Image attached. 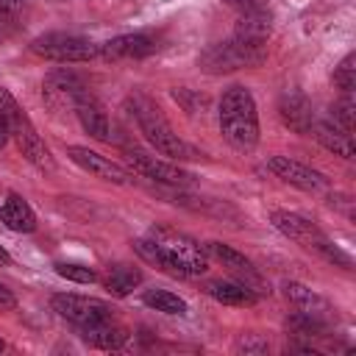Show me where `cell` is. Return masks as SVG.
Listing matches in <instances>:
<instances>
[{"label":"cell","instance_id":"6da1fadb","mask_svg":"<svg viewBox=\"0 0 356 356\" xmlns=\"http://www.w3.org/2000/svg\"><path fill=\"white\" fill-rule=\"evenodd\" d=\"M134 248L145 261L172 275L189 278V275H203L209 270V256L203 245L170 225H153L147 236L134 242Z\"/></svg>","mask_w":356,"mask_h":356},{"label":"cell","instance_id":"7a4b0ae2","mask_svg":"<svg viewBox=\"0 0 356 356\" xmlns=\"http://www.w3.org/2000/svg\"><path fill=\"white\" fill-rule=\"evenodd\" d=\"M217 122H220L222 139L234 150L250 153L259 145V111H256V100L248 86L236 83L222 92L220 106H217Z\"/></svg>","mask_w":356,"mask_h":356},{"label":"cell","instance_id":"3957f363","mask_svg":"<svg viewBox=\"0 0 356 356\" xmlns=\"http://www.w3.org/2000/svg\"><path fill=\"white\" fill-rule=\"evenodd\" d=\"M128 103H131V114H134L139 131L145 134V139H147L161 156L175 159V161L200 159V153H197L192 145H186V142L170 128V122L164 120L161 108H159L153 100H147L145 95H134Z\"/></svg>","mask_w":356,"mask_h":356},{"label":"cell","instance_id":"277c9868","mask_svg":"<svg viewBox=\"0 0 356 356\" xmlns=\"http://www.w3.org/2000/svg\"><path fill=\"white\" fill-rule=\"evenodd\" d=\"M0 117L8 122L11 139L17 142L19 153L25 156V161L33 164L39 172H53V170H56V161H53L50 147L44 145V139H42L39 131L33 128L31 117L25 114V108L14 100V95H11L6 86H0Z\"/></svg>","mask_w":356,"mask_h":356},{"label":"cell","instance_id":"5b68a950","mask_svg":"<svg viewBox=\"0 0 356 356\" xmlns=\"http://www.w3.org/2000/svg\"><path fill=\"white\" fill-rule=\"evenodd\" d=\"M270 222L284 234V236H289L292 242H298L300 248H306V250H312V253H317V256H323L325 261H331V264H339V267H345V270H350L353 267V261H350V256L342 250V248H337L312 220H306L303 214H295V211H284V209H278V211H273L270 214Z\"/></svg>","mask_w":356,"mask_h":356},{"label":"cell","instance_id":"8992f818","mask_svg":"<svg viewBox=\"0 0 356 356\" xmlns=\"http://www.w3.org/2000/svg\"><path fill=\"white\" fill-rule=\"evenodd\" d=\"M264 58H267V44L248 42L242 36H231L225 42L209 44L197 56V64L209 75H222V72H234V70H245V67H259V64H264Z\"/></svg>","mask_w":356,"mask_h":356},{"label":"cell","instance_id":"52a82bcc","mask_svg":"<svg viewBox=\"0 0 356 356\" xmlns=\"http://www.w3.org/2000/svg\"><path fill=\"white\" fill-rule=\"evenodd\" d=\"M31 53H36L39 58L47 61H58V64H81V61H92L97 56V44H92L83 36L75 33H42L31 42Z\"/></svg>","mask_w":356,"mask_h":356},{"label":"cell","instance_id":"ba28073f","mask_svg":"<svg viewBox=\"0 0 356 356\" xmlns=\"http://www.w3.org/2000/svg\"><path fill=\"white\" fill-rule=\"evenodd\" d=\"M53 312L64 320H70L72 325L83 328V325H92V323H103V320H111L114 317V309L100 300V298H89V295H72V292H61V295H53L50 300Z\"/></svg>","mask_w":356,"mask_h":356},{"label":"cell","instance_id":"9c48e42d","mask_svg":"<svg viewBox=\"0 0 356 356\" xmlns=\"http://www.w3.org/2000/svg\"><path fill=\"white\" fill-rule=\"evenodd\" d=\"M125 159H128V164L134 167V172H139V175L147 178V181L164 184V186H189V184L195 181V178H192L186 170H181L178 164L161 161V159H156V156H150V153H145V150H139V147H128V150H125Z\"/></svg>","mask_w":356,"mask_h":356},{"label":"cell","instance_id":"30bf717a","mask_svg":"<svg viewBox=\"0 0 356 356\" xmlns=\"http://www.w3.org/2000/svg\"><path fill=\"white\" fill-rule=\"evenodd\" d=\"M159 39L147 31H136V33H122L114 36L103 44H97V56L103 61H136V58H147L150 53H156Z\"/></svg>","mask_w":356,"mask_h":356},{"label":"cell","instance_id":"8fae6325","mask_svg":"<svg viewBox=\"0 0 356 356\" xmlns=\"http://www.w3.org/2000/svg\"><path fill=\"white\" fill-rule=\"evenodd\" d=\"M267 170L275 178H281L284 184L298 186L303 192H323V189H328V178L323 172H317V170H312V167H306V164H300V161H295L289 156H270L267 159Z\"/></svg>","mask_w":356,"mask_h":356},{"label":"cell","instance_id":"7c38bea8","mask_svg":"<svg viewBox=\"0 0 356 356\" xmlns=\"http://www.w3.org/2000/svg\"><path fill=\"white\" fill-rule=\"evenodd\" d=\"M89 89H86V83L75 75V72H70V70H53V72H47L44 75V81H42V97L53 106V108H64V106H75V100L81 97V95H86Z\"/></svg>","mask_w":356,"mask_h":356},{"label":"cell","instance_id":"4fadbf2b","mask_svg":"<svg viewBox=\"0 0 356 356\" xmlns=\"http://www.w3.org/2000/svg\"><path fill=\"white\" fill-rule=\"evenodd\" d=\"M278 117L281 122L295 131V134H312L314 128V108H312V100L300 92V89H286L281 92L278 97Z\"/></svg>","mask_w":356,"mask_h":356},{"label":"cell","instance_id":"5bb4252c","mask_svg":"<svg viewBox=\"0 0 356 356\" xmlns=\"http://www.w3.org/2000/svg\"><path fill=\"white\" fill-rule=\"evenodd\" d=\"M67 156H70V161H75L81 170H86V172H92V175H97V178H103V181H111V184H120V186L131 184V172H128L125 167H120L117 161H111V159H106V156H100V153H95V150H89V147L70 145V147H67Z\"/></svg>","mask_w":356,"mask_h":356},{"label":"cell","instance_id":"9a60e30c","mask_svg":"<svg viewBox=\"0 0 356 356\" xmlns=\"http://www.w3.org/2000/svg\"><path fill=\"white\" fill-rule=\"evenodd\" d=\"M203 250H206V256L217 259L222 267H228V270H234L236 275H242V278H245L242 284H248L253 292H259V286H261V278H259V273H256L253 261H250L245 253H239V250H234L231 245H225V242H217V239L206 242V245H203Z\"/></svg>","mask_w":356,"mask_h":356},{"label":"cell","instance_id":"2e32d148","mask_svg":"<svg viewBox=\"0 0 356 356\" xmlns=\"http://www.w3.org/2000/svg\"><path fill=\"white\" fill-rule=\"evenodd\" d=\"M72 111H75L81 128H83L89 136H95V139H100V142H108V139H111V136H108V134H111V128H108V117H106L100 100H97L92 92L81 95V97L75 100Z\"/></svg>","mask_w":356,"mask_h":356},{"label":"cell","instance_id":"e0dca14e","mask_svg":"<svg viewBox=\"0 0 356 356\" xmlns=\"http://www.w3.org/2000/svg\"><path fill=\"white\" fill-rule=\"evenodd\" d=\"M284 289H286L289 303H292L298 312H303V314H309V317H317V320H323V323H328V320L334 317L331 303H328L323 295H317L314 289H309V286H303V284H298V281H289Z\"/></svg>","mask_w":356,"mask_h":356},{"label":"cell","instance_id":"ac0fdd59","mask_svg":"<svg viewBox=\"0 0 356 356\" xmlns=\"http://www.w3.org/2000/svg\"><path fill=\"white\" fill-rule=\"evenodd\" d=\"M0 222L8 228V231H17V234H31L36 228V214L33 209L28 206L25 197H19L17 192H8L3 206H0Z\"/></svg>","mask_w":356,"mask_h":356},{"label":"cell","instance_id":"d6986e66","mask_svg":"<svg viewBox=\"0 0 356 356\" xmlns=\"http://www.w3.org/2000/svg\"><path fill=\"white\" fill-rule=\"evenodd\" d=\"M312 134H314V139H317V142H320L325 150H331L334 156H342V159H353V156H356L353 134L342 131V128H339L334 120H325V122H314Z\"/></svg>","mask_w":356,"mask_h":356},{"label":"cell","instance_id":"ffe728a7","mask_svg":"<svg viewBox=\"0 0 356 356\" xmlns=\"http://www.w3.org/2000/svg\"><path fill=\"white\" fill-rule=\"evenodd\" d=\"M81 334H83V339H86L89 345H95V348H100V350H117V348H122V345L128 342V337H131L122 325H117V323H111V320L83 325Z\"/></svg>","mask_w":356,"mask_h":356},{"label":"cell","instance_id":"44dd1931","mask_svg":"<svg viewBox=\"0 0 356 356\" xmlns=\"http://www.w3.org/2000/svg\"><path fill=\"white\" fill-rule=\"evenodd\" d=\"M206 292L225 306H253L259 300V292H253L248 284L239 281H209Z\"/></svg>","mask_w":356,"mask_h":356},{"label":"cell","instance_id":"7402d4cb","mask_svg":"<svg viewBox=\"0 0 356 356\" xmlns=\"http://www.w3.org/2000/svg\"><path fill=\"white\" fill-rule=\"evenodd\" d=\"M142 270H136V267H131V264H111L108 267V273H106V278H103V286L111 292V295H117V298H125V295H131L139 284H142Z\"/></svg>","mask_w":356,"mask_h":356},{"label":"cell","instance_id":"603a6c76","mask_svg":"<svg viewBox=\"0 0 356 356\" xmlns=\"http://www.w3.org/2000/svg\"><path fill=\"white\" fill-rule=\"evenodd\" d=\"M145 303L150 309H156V312H164V314H186V300L178 298L170 289H150V292H145Z\"/></svg>","mask_w":356,"mask_h":356},{"label":"cell","instance_id":"cb8c5ba5","mask_svg":"<svg viewBox=\"0 0 356 356\" xmlns=\"http://www.w3.org/2000/svg\"><path fill=\"white\" fill-rule=\"evenodd\" d=\"M286 328L292 334H300V337H325L328 331V323L317 320V317H309L303 312H295L289 320H286Z\"/></svg>","mask_w":356,"mask_h":356},{"label":"cell","instance_id":"d4e9b609","mask_svg":"<svg viewBox=\"0 0 356 356\" xmlns=\"http://www.w3.org/2000/svg\"><path fill=\"white\" fill-rule=\"evenodd\" d=\"M334 86L342 89V95H353L356 89V53H348L339 67L334 70Z\"/></svg>","mask_w":356,"mask_h":356},{"label":"cell","instance_id":"484cf974","mask_svg":"<svg viewBox=\"0 0 356 356\" xmlns=\"http://www.w3.org/2000/svg\"><path fill=\"white\" fill-rule=\"evenodd\" d=\"M22 14L25 6L19 0H0V36L17 31L22 25Z\"/></svg>","mask_w":356,"mask_h":356},{"label":"cell","instance_id":"4316f807","mask_svg":"<svg viewBox=\"0 0 356 356\" xmlns=\"http://www.w3.org/2000/svg\"><path fill=\"white\" fill-rule=\"evenodd\" d=\"M353 111H356L353 95H342V97L334 103V122H337L342 131H348V134H353V122H356Z\"/></svg>","mask_w":356,"mask_h":356},{"label":"cell","instance_id":"83f0119b","mask_svg":"<svg viewBox=\"0 0 356 356\" xmlns=\"http://www.w3.org/2000/svg\"><path fill=\"white\" fill-rule=\"evenodd\" d=\"M56 273L67 281H75V284H95L97 275L92 267H83V264H67V261H58L56 264Z\"/></svg>","mask_w":356,"mask_h":356},{"label":"cell","instance_id":"f1b7e54d","mask_svg":"<svg viewBox=\"0 0 356 356\" xmlns=\"http://www.w3.org/2000/svg\"><path fill=\"white\" fill-rule=\"evenodd\" d=\"M236 348V353H253V356H259V353H267L270 350V345H267V339H261V337H256V334H245V337H239V342L234 345Z\"/></svg>","mask_w":356,"mask_h":356},{"label":"cell","instance_id":"f546056e","mask_svg":"<svg viewBox=\"0 0 356 356\" xmlns=\"http://www.w3.org/2000/svg\"><path fill=\"white\" fill-rule=\"evenodd\" d=\"M228 8H234L236 11V17H245V14H256V11H261L264 6L259 3V0H222Z\"/></svg>","mask_w":356,"mask_h":356},{"label":"cell","instance_id":"4dcf8cb0","mask_svg":"<svg viewBox=\"0 0 356 356\" xmlns=\"http://www.w3.org/2000/svg\"><path fill=\"white\" fill-rule=\"evenodd\" d=\"M17 306V298H14V292L6 286V284H0V312H11Z\"/></svg>","mask_w":356,"mask_h":356},{"label":"cell","instance_id":"1f68e13d","mask_svg":"<svg viewBox=\"0 0 356 356\" xmlns=\"http://www.w3.org/2000/svg\"><path fill=\"white\" fill-rule=\"evenodd\" d=\"M11 139V131H8V122L0 117V147H6V142Z\"/></svg>","mask_w":356,"mask_h":356},{"label":"cell","instance_id":"d6a6232c","mask_svg":"<svg viewBox=\"0 0 356 356\" xmlns=\"http://www.w3.org/2000/svg\"><path fill=\"white\" fill-rule=\"evenodd\" d=\"M11 264V256H8V250L0 245V267H8Z\"/></svg>","mask_w":356,"mask_h":356},{"label":"cell","instance_id":"836d02e7","mask_svg":"<svg viewBox=\"0 0 356 356\" xmlns=\"http://www.w3.org/2000/svg\"><path fill=\"white\" fill-rule=\"evenodd\" d=\"M3 350H6V342H3V339H0V353H3Z\"/></svg>","mask_w":356,"mask_h":356}]
</instances>
